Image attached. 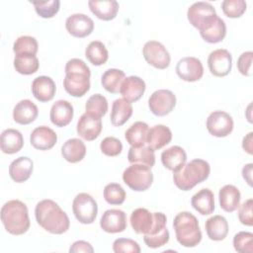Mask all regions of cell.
<instances>
[{
	"label": "cell",
	"mask_w": 253,
	"mask_h": 253,
	"mask_svg": "<svg viewBox=\"0 0 253 253\" xmlns=\"http://www.w3.org/2000/svg\"><path fill=\"white\" fill-rule=\"evenodd\" d=\"M38 49V42L34 37L31 36H21L14 42L13 44V51L15 52V54L30 53L36 55Z\"/></svg>",
	"instance_id": "cell-42"
},
{
	"label": "cell",
	"mask_w": 253,
	"mask_h": 253,
	"mask_svg": "<svg viewBox=\"0 0 253 253\" xmlns=\"http://www.w3.org/2000/svg\"><path fill=\"white\" fill-rule=\"evenodd\" d=\"M187 161L185 150L179 145H173L161 153V162L163 166L172 171H178Z\"/></svg>",
	"instance_id": "cell-25"
},
{
	"label": "cell",
	"mask_w": 253,
	"mask_h": 253,
	"mask_svg": "<svg viewBox=\"0 0 253 253\" xmlns=\"http://www.w3.org/2000/svg\"><path fill=\"white\" fill-rule=\"evenodd\" d=\"M115 253H140L139 244L129 238H118L113 243Z\"/></svg>",
	"instance_id": "cell-47"
},
{
	"label": "cell",
	"mask_w": 253,
	"mask_h": 253,
	"mask_svg": "<svg viewBox=\"0 0 253 253\" xmlns=\"http://www.w3.org/2000/svg\"><path fill=\"white\" fill-rule=\"evenodd\" d=\"M34 5L36 13L44 19H49L55 16L60 7L59 0H47V1H31Z\"/></svg>",
	"instance_id": "cell-41"
},
{
	"label": "cell",
	"mask_w": 253,
	"mask_h": 253,
	"mask_svg": "<svg viewBox=\"0 0 253 253\" xmlns=\"http://www.w3.org/2000/svg\"><path fill=\"white\" fill-rule=\"evenodd\" d=\"M217 17L214 7L211 3L204 1L192 4L187 11V18L190 24L198 29L200 33L208 29Z\"/></svg>",
	"instance_id": "cell-7"
},
{
	"label": "cell",
	"mask_w": 253,
	"mask_h": 253,
	"mask_svg": "<svg viewBox=\"0 0 253 253\" xmlns=\"http://www.w3.org/2000/svg\"><path fill=\"white\" fill-rule=\"evenodd\" d=\"M210 134L215 137H225L233 130L234 123L232 117L223 111H213L206 122Z\"/></svg>",
	"instance_id": "cell-12"
},
{
	"label": "cell",
	"mask_w": 253,
	"mask_h": 253,
	"mask_svg": "<svg viewBox=\"0 0 253 253\" xmlns=\"http://www.w3.org/2000/svg\"><path fill=\"white\" fill-rule=\"evenodd\" d=\"M247 4L244 0H224L221 3V9L228 18L235 19L241 17L246 11Z\"/></svg>",
	"instance_id": "cell-44"
},
{
	"label": "cell",
	"mask_w": 253,
	"mask_h": 253,
	"mask_svg": "<svg viewBox=\"0 0 253 253\" xmlns=\"http://www.w3.org/2000/svg\"><path fill=\"white\" fill-rule=\"evenodd\" d=\"M1 150L6 154L19 152L24 145L22 133L15 128H7L2 131L0 138Z\"/></svg>",
	"instance_id": "cell-30"
},
{
	"label": "cell",
	"mask_w": 253,
	"mask_h": 253,
	"mask_svg": "<svg viewBox=\"0 0 253 253\" xmlns=\"http://www.w3.org/2000/svg\"><path fill=\"white\" fill-rule=\"evenodd\" d=\"M56 92L54 81L45 75L39 76L32 83V93L40 102H48L53 99Z\"/></svg>",
	"instance_id": "cell-21"
},
{
	"label": "cell",
	"mask_w": 253,
	"mask_h": 253,
	"mask_svg": "<svg viewBox=\"0 0 253 253\" xmlns=\"http://www.w3.org/2000/svg\"><path fill=\"white\" fill-rule=\"evenodd\" d=\"M127 160L131 164L140 163L151 168L155 164L154 150L148 145H142L138 147L130 146L127 153Z\"/></svg>",
	"instance_id": "cell-36"
},
{
	"label": "cell",
	"mask_w": 253,
	"mask_h": 253,
	"mask_svg": "<svg viewBox=\"0 0 253 253\" xmlns=\"http://www.w3.org/2000/svg\"><path fill=\"white\" fill-rule=\"evenodd\" d=\"M63 87L73 97H82L90 90L91 71L80 58H71L65 64Z\"/></svg>",
	"instance_id": "cell-2"
},
{
	"label": "cell",
	"mask_w": 253,
	"mask_h": 253,
	"mask_svg": "<svg viewBox=\"0 0 253 253\" xmlns=\"http://www.w3.org/2000/svg\"><path fill=\"white\" fill-rule=\"evenodd\" d=\"M37 222L47 232L62 234L69 229L70 220L66 212L52 200L39 202L35 208Z\"/></svg>",
	"instance_id": "cell-1"
},
{
	"label": "cell",
	"mask_w": 253,
	"mask_h": 253,
	"mask_svg": "<svg viewBox=\"0 0 253 253\" xmlns=\"http://www.w3.org/2000/svg\"><path fill=\"white\" fill-rule=\"evenodd\" d=\"M171 139V129L164 125H156L149 128L146 137V143L150 148H152L155 151L169 144Z\"/></svg>",
	"instance_id": "cell-28"
},
{
	"label": "cell",
	"mask_w": 253,
	"mask_h": 253,
	"mask_svg": "<svg viewBox=\"0 0 253 253\" xmlns=\"http://www.w3.org/2000/svg\"><path fill=\"white\" fill-rule=\"evenodd\" d=\"M219 206L226 212H233L240 205L241 194L237 187L228 184L224 185L218 192Z\"/></svg>",
	"instance_id": "cell-27"
},
{
	"label": "cell",
	"mask_w": 253,
	"mask_h": 253,
	"mask_svg": "<svg viewBox=\"0 0 253 253\" xmlns=\"http://www.w3.org/2000/svg\"><path fill=\"white\" fill-rule=\"evenodd\" d=\"M129 221L135 233L146 234L149 232L154 222L153 212H150L144 208L135 209L130 214Z\"/></svg>",
	"instance_id": "cell-26"
},
{
	"label": "cell",
	"mask_w": 253,
	"mask_h": 253,
	"mask_svg": "<svg viewBox=\"0 0 253 253\" xmlns=\"http://www.w3.org/2000/svg\"><path fill=\"white\" fill-rule=\"evenodd\" d=\"M142 54L146 62L157 69H165L170 65V53L160 42H146L142 48Z\"/></svg>",
	"instance_id": "cell-10"
},
{
	"label": "cell",
	"mask_w": 253,
	"mask_h": 253,
	"mask_svg": "<svg viewBox=\"0 0 253 253\" xmlns=\"http://www.w3.org/2000/svg\"><path fill=\"white\" fill-rule=\"evenodd\" d=\"M205 227L208 237L213 241L223 240L228 233V222L224 216L219 214L208 218Z\"/></svg>",
	"instance_id": "cell-31"
},
{
	"label": "cell",
	"mask_w": 253,
	"mask_h": 253,
	"mask_svg": "<svg viewBox=\"0 0 253 253\" xmlns=\"http://www.w3.org/2000/svg\"><path fill=\"white\" fill-rule=\"evenodd\" d=\"M211 172V166L204 159H193L185 163L178 171L173 172V181L182 191H190L198 184L206 181Z\"/></svg>",
	"instance_id": "cell-4"
},
{
	"label": "cell",
	"mask_w": 253,
	"mask_h": 253,
	"mask_svg": "<svg viewBox=\"0 0 253 253\" xmlns=\"http://www.w3.org/2000/svg\"><path fill=\"white\" fill-rule=\"evenodd\" d=\"M103 128L101 118L85 112L78 120L76 130L79 136L83 139L92 141L96 139Z\"/></svg>",
	"instance_id": "cell-15"
},
{
	"label": "cell",
	"mask_w": 253,
	"mask_h": 253,
	"mask_svg": "<svg viewBox=\"0 0 253 253\" xmlns=\"http://www.w3.org/2000/svg\"><path fill=\"white\" fill-rule=\"evenodd\" d=\"M154 222L148 233L143 234V240L147 247L156 249L164 246L170 238L169 230L166 227L167 217L163 212H153Z\"/></svg>",
	"instance_id": "cell-9"
},
{
	"label": "cell",
	"mask_w": 253,
	"mask_h": 253,
	"mask_svg": "<svg viewBox=\"0 0 253 253\" xmlns=\"http://www.w3.org/2000/svg\"><path fill=\"white\" fill-rule=\"evenodd\" d=\"M86 58L95 66L103 65L109 58V52L106 45L100 41L91 42L85 49Z\"/></svg>",
	"instance_id": "cell-38"
},
{
	"label": "cell",
	"mask_w": 253,
	"mask_h": 253,
	"mask_svg": "<svg viewBox=\"0 0 253 253\" xmlns=\"http://www.w3.org/2000/svg\"><path fill=\"white\" fill-rule=\"evenodd\" d=\"M1 221L7 232L22 235L30 228V217L26 204L19 200L5 203L1 209Z\"/></svg>",
	"instance_id": "cell-3"
},
{
	"label": "cell",
	"mask_w": 253,
	"mask_h": 253,
	"mask_svg": "<svg viewBox=\"0 0 253 253\" xmlns=\"http://www.w3.org/2000/svg\"><path fill=\"white\" fill-rule=\"evenodd\" d=\"M125 78L126 74L123 70L118 68H110L103 73L101 77V84L106 91L116 94L120 92L121 84Z\"/></svg>",
	"instance_id": "cell-37"
},
{
	"label": "cell",
	"mask_w": 253,
	"mask_h": 253,
	"mask_svg": "<svg viewBox=\"0 0 253 253\" xmlns=\"http://www.w3.org/2000/svg\"><path fill=\"white\" fill-rule=\"evenodd\" d=\"M85 110L87 113L102 118L108 112V101L105 96L101 94H94L88 98L85 105Z\"/></svg>",
	"instance_id": "cell-40"
},
{
	"label": "cell",
	"mask_w": 253,
	"mask_h": 253,
	"mask_svg": "<svg viewBox=\"0 0 253 253\" xmlns=\"http://www.w3.org/2000/svg\"><path fill=\"white\" fill-rule=\"evenodd\" d=\"M100 149L107 156H118L122 153L123 144L120 139L115 136H107L100 143Z\"/></svg>",
	"instance_id": "cell-46"
},
{
	"label": "cell",
	"mask_w": 253,
	"mask_h": 253,
	"mask_svg": "<svg viewBox=\"0 0 253 253\" xmlns=\"http://www.w3.org/2000/svg\"><path fill=\"white\" fill-rule=\"evenodd\" d=\"M253 233L250 231H239L233 237V247L239 253H252Z\"/></svg>",
	"instance_id": "cell-45"
},
{
	"label": "cell",
	"mask_w": 253,
	"mask_h": 253,
	"mask_svg": "<svg viewBox=\"0 0 253 253\" xmlns=\"http://www.w3.org/2000/svg\"><path fill=\"white\" fill-rule=\"evenodd\" d=\"M30 141L33 147L38 150H48L55 145L57 134L52 128L46 126H41L32 131Z\"/></svg>",
	"instance_id": "cell-19"
},
{
	"label": "cell",
	"mask_w": 253,
	"mask_h": 253,
	"mask_svg": "<svg viewBox=\"0 0 253 253\" xmlns=\"http://www.w3.org/2000/svg\"><path fill=\"white\" fill-rule=\"evenodd\" d=\"M252 58L253 52L251 50L242 52L237 59L238 71L244 76L252 75Z\"/></svg>",
	"instance_id": "cell-49"
},
{
	"label": "cell",
	"mask_w": 253,
	"mask_h": 253,
	"mask_svg": "<svg viewBox=\"0 0 253 253\" xmlns=\"http://www.w3.org/2000/svg\"><path fill=\"white\" fill-rule=\"evenodd\" d=\"M39 115V109L31 100H21L16 104L13 110V119L20 125H29L33 123Z\"/></svg>",
	"instance_id": "cell-24"
},
{
	"label": "cell",
	"mask_w": 253,
	"mask_h": 253,
	"mask_svg": "<svg viewBox=\"0 0 253 253\" xmlns=\"http://www.w3.org/2000/svg\"><path fill=\"white\" fill-rule=\"evenodd\" d=\"M14 68L16 71L23 75H31L38 71L40 62L35 54L20 53L15 54L14 57Z\"/></svg>",
	"instance_id": "cell-35"
},
{
	"label": "cell",
	"mask_w": 253,
	"mask_h": 253,
	"mask_svg": "<svg viewBox=\"0 0 253 253\" xmlns=\"http://www.w3.org/2000/svg\"><path fill=\"white\" fill-rule=\"evenodd\" d=\"M34 170V162L27 156H21L13 160L9 166V175L16 183L27 181Z\"/></svg>",
	"instance_id": "cell-23"
},
{
	"label": "cell",
	"mask_w": 253,
	"mask_h": 253,
	"mask_svg": "<svg viewBox=\"0 0 253 253\" xmlns=\"http://www.w3.org/2000/svg\"><path fill=\"white\" fill-rule=\"evenodd\" d=\"M252 171H253L252 163H248V164L244 165L242 168V171H241L243 179L250 187H252Z\"/></svg>",
	"instance_id": "cell-52"
},
{
	"label": "cell",
	"mask_w": 253,
	"mask_h": 253,
	"mask_svg": "<svg viewBox=\"0 0 253 253\" xmlns=\"http://www.w3.org/2000/svg\"><path fill=\"white\" fill-rule=\"evenodd\" d=\"M176 73L184 81L195 82L203 77L204 66L199 58L186 56L177 62Z\"/></svg>",
	"instance_id": "cell-14"
},
{
	"label": "cell",
	"mask_w": 253,
	"mask_h": 253,
	"mask_svg": "<svg viewBox=\"0 0 253 253\" xmlns=\"http://www.w3.org/2000/svg\"><path fill=\"white\" fill-rule=\"evenodd\" d=\"M146 89L145 82L138 76H128L124 79L121 84L120 93L123 98L129 103L138 101L144 94Z\"/></svg>",
	"instance_id": "cell-18"
},
{
	"label": "cell",
	"mask_w": 253,
	"mask_h": 253,
	"mask_svg": "<svg viewBox=\"0 0 253 253\" xmlns=\"http://www.w3.org/2000/svg\"><path fill=\"white\" fill-rule=\"evenodd\" d=\"M208 65L212 75L216 77L226 76L231 71L232 55L227 49H215L209 54Z\"/></svg>",
	"instance_id": "cell-13"
},
{
	"label": "cell",
	"mask_w": 253,
	"mask_h": 253,
	"mask_svg": "<svg viewBox=\"0 0 253 253\" xmlns=\"http://www.w3.org/2000/svg\"><path fill=\"white\" fill-rule=\"evenodd\" d=\"M253 132L250 131L248 132L242 140V148L244 151H246L248 154L252 155L253 154Z\"/></svg>",
	"instance_id": "cell-51"
},
{
	"label": "cell",
	"mask_w": 253,
	"mask_h": 253,
	"mask_svg": "<svg viewBox=\"0 0 253 253\" xmlns=\"http://www.w3.org/2000/svg\"><path fill=\"white\" fill-rule=\"evenodd\" d=\"M70 253H78V252H86V253H93L94 248L92 245L84 240H77L75 241L69 248Z\"/></svg>",
	"instance_id": "cell-50"
},
{
	"label": "cell",
	"mask_w": 253,
	"mask_h": 253,
	"mask_svg": "<svg viewBox=\"0 0 253 253\" xmlns=\"http://www.w3.org/2000/svg\"><path fill=\"white\" fill-rule=\"evenodd\" d=\"M65 29L75 38H85L94 31V21L85 14L75 13L66 19Z\"/></svg>",
	"instance_id": "cell-16"
},
{
	"label": "cell",
	"mask_w": 253,
	"mask_h": 253,
	"mask_svg": "<svg viewBox=\"0 0 253 253\" xmlns=\"http://www.w3.org/2000/svg\"><path fill=\"white\" fill-rule=\"evenodd\" d=\"M61 154L67 162H80L86 155V145L79 138H70L61 146Z\"/></svg>",
	"instance_id": "cell-33"
},
{
	"label": "cell",
	"mask_w": 253,
	"mask_h": 253,
	"mask_svg": "<svg viewBox=\"0 0 253 253\" xmlns=\"http://www.w3.org/2000/svg\"><path fill=\"white\" fill-rule=\"evenodd\" d=\"M133 112L131 103L123 99H116L113 102L112 110H111V124L114 126H122L125 125L129 118L131 117Z\"/></svg>",
	"instance_id": "cell-32"
},
{
	"label": "cell",
	"mask_w": 253,
	"mask_h": 253,
	"mask_svg": "<svg viewBox=\"0 0 253 253\" xmlns=\"http://www.w3.org/2000/svg\"><path fill=\"white\" fill-rule=\"evenodd\" d=\"M176 96L172 91L159 89L150 95L148 99V107L153 115L163 117L173 111L176 106Z\"/></svg>",
	"instance_id": "cell-11"
},
{
	"label": "cell",
	"mask_w": 253,
	"mask_h": 253,
	"mask_svg": "<svg viewBox=\"0 0 253 253\" xmlns=\"http://www.w3.org/2000/svg\"><path fill=\"white\" fill-rule=\"evenodd\" d=\"M252 208H253V200L252 199H248L242 205H239L238 219L242 224L247 225V226L253 225Z\"/></svg>",
	"instance_id": "cell-48"
},
{
	"label": "cell",
	"mask_w": 253,
	"mask_h": 253,
	"mask_svg": "<svg viewBox=\"0 0 253 253\" xmlns=\"http://www.w3.org/2000/svg\"><path fill=\"white\" fill-rule=\"evenodd\" d=\"M149 127L148 125L144 122H135L133 123L125 132L126 140L130 146L138 147L145 145L146 137Z\"/></svg>",
	"instance_id": "cell-34"
},
{
	"label": "cell",
	"mask_w": 253,
	"mask_h": 253,
	"mask_svg": "<svg viewBox=\"0 0 253 253\" xmlns=\"http://www.w3.org/2000/svg\"><path fill=\"white\" fill-rule=\"evenodd\" d=\"M200 35L202 39L209 43L220 42L226 36V25L220 17H217L216 20L208 29L201 32Z\"/></svg>",
	"instance_id": "cell-39"
},
{
	"label": "cell",
	"mask_w": 253,
	"mask_h": 253,
	"mask_svg": "<svg viewBox=\"0 0 253 253\" xmlns=\"http://www.w3.org/2000/svg\"><path fill=\"white\" fill-rule=\"evenodd\" d=\"M73 114L74 110L71 103L66 100H57L50 108L49 118L54 126L63 127L71 123Z\"/></svg>",
	"instance_id": "cell-20"
},
{
	"label": "cell",
	"mask_w": 253,
	"mask_h": 253,
	"mask_svg": "<svg viewBox=\"0 0 253 253\" xmlns=\"http://www.w3.org/2000/svg\"><path fill=\"white\" fill-rule=\"evenodd\" d=\"M173 227L177 241L184 247H195L202 241L199 220L189 211L177 213L173 220Z\"/></svg>",
	"instance_id": "cell-5"
},
{
	"label": "cell",
	"mask_w": 253,
	"mask_h": 253,
	"mask_svg": "<svg viewBox=\"0 0 253 253\" xmlns=\"http://www.w3.org/2000/svg\"><path fill=\"white\" fill-rule=\"evenodd\" d=\"M72 211L75 218L83 224H91L98 213V206L95 199L87 193H79L72 202Z\"/></svg>",
	"instance_id": "cell-8"
},
{
	"label": "cell",
	"mask_w": 253,
	"mask_h": 253,
	"mask_svg": "<svg viewBox=\"0 0 253 253\" xmlns=\"http://www.w3.org/2000/svg\"><path fill=\"white\" fill-rule=\"evenodd\" d=\"M125 184L135 192L146 191L153 182V173L147 165L134 163L125 169L123 173Z\"/></svg>",
	"instance_id": "cell-6"
},
{
	"label": "cell",
	"mask_w": 253,
	"mask_h": 253,
	"mask_svg": "<svg viewBox=\"0 0 253 253\" xmlns=\"http://www.w3.org/2000/svg\"><path fill=\"white\" fill-rule=\"evenodd\" d=\"M101 228L108 233L123 232L126 228V214L118 209L107 210L100 219Z\"/></svg>",
	"instance_id": "cell-17"
},
{
	"label": "cell",
	"mask_w": 253,
	"mask_h": 253,
	"mask_svg": "<svg viewBox=\"0 0 253 253\" xmlns=\"http://www.w3.org/2000/svg\"><path fill=\"white\" fill-rule=\"evenodd\" d=\"M191 205L202 215L211 214L214 211V195L210 189H202L192 197Z\"/></svg>",
	"instance_id": "cell-29"
},
{
	"label": "cell",
	"mask_w": 253,
	"mask_h": 253,
	"mask_svg": "<svg viewBox=\"0 0 253 253\" xmlns=\"http://www.w3.org/2000/svg\"><path fill=\"white\" fill-rule=\"evenodd\" d=\"M90 11L100 20H114L119 12V3L116 0H90L88 1Z\"/></svg>",
	"instance_id": "cell-22"
},
{
	"label": "cell",
	"mask_w": 253,
	"mask_h": 253,
	"mask_svg": "<svg viewBox=\"0 0 253 253\" xmlns=\"http://www.w3.org/2000/svg\"><path fill=\"white\" fill-rule=\"evenodd\" d=\"M105 201L110 205H122L126 200V192L118 183H110L103 191Z\"/></svg>",
	"instance_id": "cell-43"
}]
</instances>
